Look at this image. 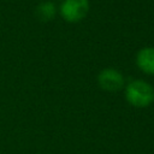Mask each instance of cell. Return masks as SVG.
I'll list each match as a JSON object with an SVG mask.
<instances>
[{
	"label": "cell",
	"instance_id": "cell-5",
	"mask_svg": "<svg viewBox=\"0 0 154 154\" xmlns=\"http://www.w3.org/2000/svg\"><path fill=\"white\" fill-rule=\"evenodd\" d=\"M55 12H57V8H55V5L47 0V1H42L37 7H36V14L40 20L42 22H48L51 20L54 16H55Z\"/></svg>",
	"mask_w": 154,
	"mask_h": 154
},
{
	"label": "cell",
	"instance_id": "cell-2",
	"mask_svg": "<svg viewBox=\"0 0 154 154\" xmlns=\"http://www.w3.org/2000/svg\"><path fill=\"white\" fill-rule=\"evenodd\" d=\"M89 6V0H63L59 11L66 22L77 23L88 14Z\"/></svg>",
	"mask_w": 154,
	"mask_h": 154
},
{
	"label": "cell",
	"instance_id": "cell-1",
	"mask_svg": "<svg viewBox=\"0 0 154 154\" xmlns=\"http://www.w3.org/2000/svg\"><path fill=\"white\" fill-rule=\"evenodd\" d=\"M125 99L134 107H148L154 102V88L146 81L134 79L125 87Z\"/></svg>",
	"mask_w": 154,
	"mask_h": 154
},
{
	"label": "cell",
	"instance_id": "cell-4",
	"mask_svg": "<svg viewBox=\"0 0 154 154\" xmlns=\"http://www.w3.org/2000/svg\"><path fill=\"white\" fill-rule=\"evenodd\" d=\"M137 67L148 75H154V47H143L136 55Z\"/></svg>",
	"mask_w": 154,
	"mask_h": 154
},
{
	"label": "cell",
	"instance_id": "cell-3",
	"mask_svg": "<svg viewBox=\"0 0 154 154\" xmlns=\"http://www.w3.org/2000/svg\"><path fill=\"white\" fill-rule=\"evenodd\" d=\"M97 83L106 91H118L124 87V76L113 67H106L97 75Z\"/></svg>",
	"mask_w": 154,
	"mask_h": 154
}]
</instances>
